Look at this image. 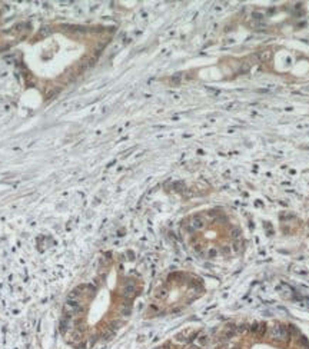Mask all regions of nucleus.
<instances>
[{"mask_svg":"<svg viewBox=\"0 0 309 349\" xmlns=\"http://www.w3.org/2000/svg\"><path fill=\"white\" fill-rule=\"evenodd\" d=\"M241 242H238V240H235V243H233V252H236V253H238V252H241Z\"/></svg>","mask_w":309,"mask_h":349,"instance_id":"obj_11","label":"nucleus"},{"mask_svg":"<svg viewBox=\"0 0 309 349\" xmlns=\"http://www.w3.org/2000/svg\"><path fill=\"white\" fill-rule=\"evenodd\" d=\"M219 253H222V255H229V253H231V246H222V248H219Z\"/></svg>","mask_w":309,"mask_h":349,"instance_id":"obj_9","label":"nucleus"},{"mask_svg":"<svg viewBox=\"0 0 309 349\" xmlns=\"http://www.w3.org/2000/svg\"><path fill=\"white\" fill-rule=\"evenodd\" d=\"M115 257L106 253L100 257L96 273L75 285L69 290L59 316V335L70 349H95L110 342L133 312L129 295L136 298L140 293L139 279L119 272L113 286L109 289Z\"/></svg>","mask_w":309,"mask_h":349,"instance_id":"obj_1","label":"nucleus"},{"mask_svg":"<svg viewBox=\"0 0 309 349\" xmlns=\"http://www.w3.org/2000/svg\"><path fill=\"white\" fill-rule=\"evenodd\" d=\"M269 335H270V338L278 341V342H286V341H289V338H291L288 328L283 326V325H274V326L269 329Z\"/></svg>","mask_w":309,"mask_h":349,"instance_id":"obj_3","label":"nucleus"},{"mask_svg":"<svg viewBox=\"0 0 309 349\" xmlns=\"http://www.w3.org/2000/svg\"><path fill=\"white\" fill-rule=\"evenodd\" d=\"M248 331H249V326L246 323H241L239 326H236V332H239V333H242V335H245Z\"/></svg>","mask_w":309,"mask_h":349,"instance_id":"obj_7","label":"nucleus"},{"mask_svg":"<svg viewBox=\"0 0 309 349\" xmlns=\"http://www.w3.org/2000/svg\"><path fill=\"white\" fill-rule=\"evenodd\" d=\"M298 346H299V349H309L308 339H306L305 336H301V338H298Z\"/></svg>","mask_w":309,"mask_h":349,"instance_id":"obj_5","label":"nucleus"},{"mask_svg":"<svg viewBox=\"0 0 309 349\" xmlns=\"http://www.w3.org/2000/svg\"><path fill=\"white\" fill-rule=\"evenodd\" d=\"M258 329H259V323H256V322H255V323H252L250 326H249V331L252 332V333H255V335L258 333Z\"/></svg>","mask_w":309,"mask_h":349,"instance_id":"obj_10","label":"nucleus"},{"mask_svg":"<svg viewBox=\"0 0 309 349\" xmlns=\"http://www.w3.org/2000/svg\"><path fill=\"white\" fill-rule=\"evenodd\" d=\"M266 325L265 323H260L259 325V329H258V333H256V336H259V338H262V336H265V333H266Z\"/></svg>","mask_w":309,"mask_h":349,"instance_id":"obj_8","label":"nucleus"},{"mask_svg":"<svg viewBox=\"0 0 309 349\" xmlns=\"http://www.w3.org/2000/svg\"><path fill=\"white\" fill-rule=\"evenodd\" d=\"M93 29L52 25L30 42L29 76L46 97L56 96L93 64L99 52H90L87 36Z\"/></svg>","mask_w":309,"mask_h":349,"instance_id":"obj_2","label":"nucleus"},{"mask_svg":"<svg viewBox=\"0 0 309 349\" xmlns=\"http://www.w3.org/2000/svg\"><path fill=\"white\" fill-rule=\"evenodd\" d=\"M241 235H242V230L239 229V228H236V226H235V228H232V229H231V238L233 240H238L239 238H241Z\"/></svg>","mask_w":309,"mask_h":349,"instance_id":"obj_6","label":"nucleus"},{"mask_svg":"<svg viewBox=\"0 0 309 349\" xmlns=\"http://www.w3.org/2000/svg\"><path fill=\"white\" fill-rule=\"evenodd\" d=\"M218 255H219V249L218 248H208V250H206V256L210 257V259H215Z\"/></svg>","mask_w":309,"mask_h":349,"instance_id":"obj_4","label":"nucleus"}]
</instances>
